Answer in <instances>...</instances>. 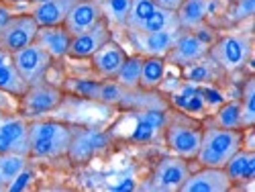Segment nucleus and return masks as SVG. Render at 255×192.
<instances>
[{
  "label": "nucleus",
  "mask_w": 255,
  "mask_h": 192,
  "mask_svg": "<svg viewBox=\"0 0 255 192\" xmlns=\"http://www.w3.org/2000/svg\"><path fill=\"white\" fill-rule=\"evenodd\" d=\"M245 145V129H223L206 125L196 154V162L204 168H225V164Z\"/></svg>",
  "instance_id": "nucleus-1"
},
{
  "label": "nucleus",
  "mask_w": 255,
  "mask_h": 192,
  "mask_svg": "<svg viewBox=\"0 0 255 192\" xmlns=\"http://www.w3.org/2000/svg\"><path fill=\"white\" fill-rule=\"evenodd\" d=\"M76 127L59 121L29 123V156L39 160H53L68 154Z\"/></svg>",
  "instance_id": "nucleus-2"
},
{
  "label": "nucleus",
  "mask_w": 255,
  "mask_h": 192,
  "mask_svg": "<svg viewBox=\"0 0 255 192\" xmlns=\"http://www.w3.org/2000/svg\"><path fill=\"white\" fill-rule=\"evenodd\" d=\"M167 119V109H133L113 127L111 135H121L135 143H149L163 131Z\"/></svg>",
  "instance_id": "nucleus-3"
},
{
  "label": "nucleus",
  "mask_w": 255,
  "mask_h": 192,
  "mask_svg": "<svg viewBox=\"0 0 255 192\" xmlns=\"http://www.w3.org/2000/svg\"><path fill=\"white\" fill-rule=\"evenodd\" d=\"M253 51V39L249 33H231L219 37L208 49V57L217 63L223 72H239L243 70Z\"/></svg>",
  "instance_id": "nucleus-4"
},
{
  "label": "nucleus",
  "mask_w": 255,
  "mask_h": 192,
  "mask_svg": "<svg viewBox=\"0 0 255 192\" xmlns=\"http://www.w3.org/2000/svg\"><path fill=\"white\" fill-rule=\"evenodd\" d=\"M165 143L172 149V154L184 160H196L200 139H202V127L194 125L190 119H167L163 127Z\"/></svg>",
  "instance_id": "nucleus-5"
},
{
  "label": "nucleus",
  "mask_w": 255,
  "mask_h": 192,
  "mask_svg": "<svg viewBox=\"0 0 255 192\" xmlns=\"http://www.w3.org/2000/svg\"><path fill=\"white\" fill-rule=\"evenodd\" d=\"M111 143H113L111 131L94 129V127H76L66 156L72 164L84 166L92 158H96L98 154L106 152V149L111 147Z\"/></svg>",
  "instance_id": "nucleus-6"
},
{
  "label": "nucleus",
  "mask_w": 255,
  "mask_h": 192,
  "mask_svg": "<svg viewBox=\"0 0 255 192\" xmlns=\"http://www.w3.org/2000/svg\"><path fill=\"white\" fill-rule=\"evenodd\" d=\"M10 57H12V63H14L16 72L20 74V78L27 82V86L43 82L47 70L51 68V61H53L51 55L45 53L37 43H31L23 49L10 53Z\"/></svg>",
  "instance_id": "nucleus-7"
},
{
  "label": "nucleus",
  "mask_w": 255,
  "mask_h": 192,
  "mask_svg": "<svg viewBox=\"0 0 255 192\" xmlns=\"http://www.w3.org/2000/svg\"><path fill=\"white\" fill-rule=\"evenodd\" d=\"M190 172H192V170H190L188 160L178 158V156L161 158L157 162V166L153 168L149 186H145V188L159 190V192H176L182 188V184L186 182Z\"/></svg>",
  "instance_id": "nucleus-8"
},
{
  "label": "nucleus",
  "mask_w": 255,
  "mask_h": 192,
  "mask_svg": "<svg viewBox=\"0 0 255 192\" xmlns=\"http://www.w3.org/2000/svg\"><path fill=\"white\" fill-rule=\"evenodd\" d=\"M37 31H39V25L35 23V18L31 14H16L0 31V49H4L6 53H14L18 49H23L35 43Z\"/></svg>",
  "instance_id": "nucleus-9"
},
{
  "label": "nucleus",
  "mask_w": 255,
  "mask_h": 192,
  "mask_svg": "<svg viewBox=\"0 0 255 192\" xmlns=\"http://www.w3.org/2000/svg\"><path fill=\"white\" fill-rule=\"evenodd\" d=\"M20 100H23V113L27 117H37V115L55 111L63 102V92L43 80V82L29 86L27 92L20 96Z\"/></svg>",
  "instance_id": "nucleus-10"
},
{
  "label": "nucleus",
  "mask_w": 255,
  "mask_h": 192,
  "mask_svg": "<svg viewBox=\"0 0 255 192\" xmlns=\"http://www.w3.org/2000/svg\"><path fill=\"white\" fill-rule=\"evenodd\" d=\"M131 43L143 57H165L167 51L172 49L174 41L182 33V29H167L157 33H141V31H127Z\"/></svg>",
  "instance_id": "nucleus-11"
},
{
  "label": "nucleus",
  "mask_w": 255,
  "mask_h": 192,
  "mask_svg": "<svg viewBox=\"0 0 255 192\" xmlns=\"http://www.w3.org/2000/svg\"><path fill=\"white\" fill-rule=\"evenodd\" d=\"M208 49H210V45H206L204 41H200L192 31H182L178 35V39L174 41L172 49L167 51L165 61L172 63V66H178V68H186V66H190V63L206 57Z\"/></svg>",
  "instance_id": "nucleus-12"
},
{
  "label": "nucleus",
  "mask_w": 255,
  "mask_h": 192,
  "mask_svg": "<svg viewBox=\"0 0 255 192\" xmlns=\"http://www.w3.org/2000/svg\"><path fill=\"white\" fill-rule=\"evenodd\" d=\"M0 154L29 156V121L12 117L0 121Z\"/></svg>",
  "instance_id": "nucleus-13"
},
{
  "label": "nucleus",
  "mask_w": 255,
  "mask_h": 192,
  "mask_svg": "<svg viewBox=\"0 0 255 192\" xmlns=\"http://www.w3.org/2000/svg\"><path fill=\"white\" fill-rule=\"evenodd\" d=\"M111 39H113L111 27L102 18L100 23H96L92 29H88V31H84V33L72 37L68 55L74 57V59H88V57H92L106 43V41H111Z\"/></svg>",
  "instance_id": "nucleus-14"
},
{
  "label": "nucleus",
  "mask_w": 255,
  "mask_h": 192,
  "mask_svg": "<svg viewBox=\"0 0 255 192\" xmlns=\"http://www.w3.org/2000/svg\"><path fill=\"white\" fill-rule=\"evenodd\" d=\"M233 188L231 178L225 168H200L198 172H190L180 192H229Z\"/></svg>",
  "instance_id": "nucleus-15"
},
{
  "label": "nucleus",
  "mask_w": 255,
  "mask_h": 192,
  "mask_svg": "<svg viewBox=\"0 0 255 192\" xmlns=\"http://www.w3.org/2000/svg\"><path fill=\"white\" fill-rule=\"evenodd\" d=\"M102 18L104 16H102V8L98 0H76V4L70 8L66 20H63V27L74 37L92 29Z\"/></svg>",
  "instance_id": "nucleus-16"
},
{
  "label": "nucleus",
  "mask_w": 255,
  "mask_h": 192,
  "mask_svg": "<svg viewBox=\"0 0 255 192\" xmlns=\"http://www.w3.org/2000/svg\"><path fill=\"white\" fill-rule=\"evenodd\" d=\"M169 104L184 115H204L208 106L202 94V86H198L194 82L178 84V88L169 96Z\"/></svg>",
  "instance_id": "nucleus-17"
},
{
  "label": "nucleus",
  "mask_w": 255,
  "mask_h": 192,
  "mask_svg": "<svg viewBox=\"0 0 255 192\" xmlns=\"http://www.w3.org/2000/svg\"><path fill=\"white\" fill-rule=\"evenodd\" d=\"M90 59H92L94 70H96L104 80H113V78L119 74L121 66L125 63L127 53H125V49L117 43V41L111 39V41H106V43H104Z\"/></svg>",
  "instance_id": "nucleus-18"
},
{
  "label": "nucleus",
  "mask_w": 255,
  "mask_h": 192,
  "mask_svg": "<svg viewBox=\"0 0 255 192\" xmlns=\"http://www.w3.org/2000/svg\"><path fill=\"white\" fill-rule=\"evenodd\" d=\"M35 43L43 49L45 53L51 55V59H61L66 57L70 51V43H72V35L66 31L63 25L57 27H39Z\"/></svg>",
  "instance_id": "nucleus-19"
},
{
  "label": "nucleus",
  "mask_w": 255,
  "mask_h": 192,
  "mask_svg": "<svg viewBox=\"0 0 255 192\" xmlns=\"http://www.w3.org/2000/svg\"><path fill=\"white\" fill-rule=\"evenodd\" d=\"M217 0H184L176 10L178 25L182 31H194L196 27L204 25L206 18L215 10Z\"/></svg>",
  "instance_id": "nucleus-20"
},
{
  "label": "nucleus",
  "mask_w": 255,
  "mask_h": 192,
  "mask_svg": "<svg viewBox=\"0 0 255 192\" xmlns=\"http://www.w3.org/2000/svg\"><path fill=\"white\" fill-rule=\"evenodd\" d=\"M76 4V0H49L43 4H35L31 8V16L39 27H57L63 25L70 8Z\"/></svg>",
  "instance_id": "nucleus-21"
},
{
  "label": "nucleus",
  "mask_w": 255,
  "mask_h": 192,
  "mask_svg": "<svg viewBox=\"0 0 255 192\" xmlns=\"http://www.w3.org/2000/svg\"><path fill=\"white\" fill-rule=\"evenodd\" d=\"M225 172L233 184L251 182L255 176V152L247 147H241L239 152L225 164Z\"/></svg>",
  "instance_id": "nucleus-22"
},
{
  "label": "nucleus",
  "mask_w": 255,
  "mask_h": 192,
  "mask_svg": "<svg viewBox=\"0 0 255 192\" xmlns=\"http://www.w3.org/2000/svg\"><path fill=\"white\" fill-rule=\"evenodd\" d=\"M27 88H29L27 82L16 72L10 53L0 49V90L14 94V96H23L27 92Z\"/></svg>",
  "instance_id": "nucleus-23"
},
{
  "label": "nucleus",
  "mask_w": 255,
  "mask_h": 192,
  "mask_svg": "<svg viewBox=\"0 0 255 192\" xmlns=\"http://www.w3.org/2000/svg\"><path fill=\"white\" fill-rule=\"evenodd\" d=\"M165 68H167L165 57H143L139 88H145V90L159 88L165 78Z\"/></svg>",
  "instance_id": "nucleus-24"
},
{
  "label": "nucleus",
  "mask_w": 255,
  "mask_h": 192,
  "mask_svg": "<svg viewBox=\"0 0 255 192\" xmlns=\"http://www.w3.org/2000/svg\"><path fill=\"white\" fill-rule=\"evenodd\" d=\"M182 70H184L186 82H194V84H198V86H206V84L217 80V74H219L221 68L206 55V57H202V59H198L194 63H190V66H186Z\"/></svg>",
  "instance_id": "nucleus-25"
},
{
  "label": "nucleus",
  "mask_w": 255,
  "mask_h": 192,
  "mask_svg": "<svg viewBox=\"0 0 255 192\" xmlns=\"http://www.w3.org/2000/svg\"><path fill=\"white\" fill-rule=\"evenodd\" d=\"M25 168H29V156H25V154H0V182L4 184V190Z\"/></svg>",
  "instance_id": "nucleus-26"
},
{
  "label": "nucleus",
  "mask_w": 255,
  "mask_h": 192,
  "mask_svg": "<svg viewBox=\"0 0 255 192\" xmlns=\"http://www.w3.org/2000/svg\"><path fill=\"white\" fill-rule=\"evenodd\" d=\"M141 66H143V55H127L125 63L121 66L119 74L113 78L125 88H139V78H141Z\"/></svg>",
  "instance_id": "nucleus-27"
},
{
  "label": "nucleus",
  "mask_w": 255,
  "mask_h": 192,
  "mask_svg": "<svg viewBox=\"0 0 255 192\" xmlns=\"http://www.w3.org/2000/svg\"><path fill=\"white\" fill-rule=\"evenodd\" d=\"M178 16L174 10L167 8H155L151 12V16L141 25V33H157V31H167V29H178Z\"/></svg>",
  "instance_id": "nucleus-28"
},
{
  "label": "nucleus",
  "mask_w": 255,
  "mask_h": 192,
  "mask_svg": "<svg viewBox=\"0 0 255 192\" xmlns=\"http://www.w3.org/2000/svg\"><path fill=\"white\" fill-rule=\"evenodd\" d=\"M215 125L223 129H243V119H241V102L239 100H229L221 104L215 113Z\"/></svg>",
  "instance_id": "nucleus-29"
},
{
  "label": "nucleus",
  "mask_w": 255,
  "mask_h": 192,
  "mask_svg": "<svg viewBox=\"0 0 255 192\" xmlns=\"http://www.w3.org/2000/svg\"><path fill=\"white\" fill-rule=\"evenodd\" d=\"M100 8H102V16L106 23H113L119 27L127 25V16L131 10V0H98Z\"/></svg>",
  "instance_id": "nucleus-30"
},
{
  "label": "nucleus",
  "mask_w": 255,
  "mask_h": 192,
  "mask_svg": "<svg viewBox=\"0 0 255 192\" xmlns=\"http://www.w3.org/2000/svg\"><path fill=\"white\" fill-rule=\"evenodd\" d=\"M155 2L153 0H131V10L127 16V31H139L141 25L147 18L151 16V12L155 10Z\"/></svg>",
  "instance_id": "nucleus-31"
},
{
  "label": "nucleus",
  "mask_w": 255,
  "mask_h": 192,
  "mask_svg": "<svg viewBox=\"0 0 255 192\" xmlns=\"http://www.w3.org/2000/svg\"><path fill=\"white\" fill-rule=\"evenodd\" d=\"M241 119H243V129H251L255 123V80L247 78L245 86L241 90Z\"/></svg>",
  "instance_id": "nucleus-32"
},
{
  "label": "nucleus",
  "mask_w": 255,
  "mask_h": 192,
  "mask_svg": "<svg viewBox=\"0 0 255 192\" xmlns=\"http://www.w3.org/2000/svg\"><path fill=\"white\" fill-rule=\"evenodd\" d=\"M127 90L121 86V84L117 80H104L100 82L98 86V94H96V102H102V104H121L127 96Z\"/></svg>",
  "instance_id": "nucleus-33"
},
{
  "label": "nucleus",
  "mask_w": 255,
  "mask_h": 192,
  "mask_svg": "<svg viewBox=\"0 0 255 192\" xmlns=\"http://www.w3.org/2000/svg\"><path fill=\"white\" fill-rule=\"evenodd\" d=\"M70 90L82 98H88V100H96V94H98V86L100 82L98 80H90V78H74L70 80Z\"/></svg>",
  "instance_id": "nucleus-34"
},
{
  "label": "nucleus",
  "mask_w": 255,
  "mask_h": 192,
  "mask_svg": "<svg viewBox=\"0 0 255 192\" xmlns=\"http://www.w3.org/2000/svg\"><path fill=\"white\" fill-rule=\"evenodd\" d=\"M253 12H255V0H235V2H231L227 16L231 23H241V20L251 18Z\"/></svg>",
  "instance_id": "nucleus-35"
},
{
  "label": "nucleus",
  "mask_w": 255,
  "mask_h": 192,
  "mask_svg": "<svg viewBox=\"0 0 255 192\" xmlns=\"http://www.w3.org/2000/svg\"><path fill=\"white\" fill-rule=\"evenodd\" d=\"M31 182H33V172H31L29 168H25L23 172H20V174L6 186V190H12V192H16V190H25Z\"/></svg>",
  "instance_id": "nucleus-36"
},
{
  "label": "nucleus",
  "mask_w": 255,
  "mask_h": 192,
  "mask_svg": "<svg viewBox=\"0 0 255 192\" xmlns=\"http://www.w3.org/2000/svg\"><path fill=\"white\" fill-rule=\"evenodd\" d=\"M153 2H155V6H159V8H167V10H174V12H176L184 0H153Z\"/></svg>",
  "instance_id": "nucleus-37"
},
{
  "label": "nucleus",
  "mask_w": 255,
  "mask_h": 192,
  "mask_svg": "<svg viewBox=\"0 0 255 192\" xmlns=\"http://www.w3.org/2000/svg\"><path fill=\"white\" fill-rule=\"evenodd\" d=\"M10 18H12V12H10L4 4H0V31H2V29L6 27V23H8Z\"/></svg>",
  "instance_id": "nucleus-38"
},
{
  "label": "nucleus",
  "mask_w": 255,
  "mask_h": 192,
  "mask_svg": "<svg viewBox=\"0 0 255 192\" xmlns=\"http://www.w3.org/2000/svg\"><path fill=\"white\" fill-rule=\"evenodd\" d=\"M4 4H20V2H27V0H2Z\"/></svg>",
  "instance_id": "nucleus-39"
},
{
  "label": "nucleus",
  "mask_w": 255,
  "mask_h": 192,
  "mask_svg": "<svg viewBox=\"0 0 255 192\" xmlns=\"http://www.w3.org/2000/svg\"><path fill=\"white\" fill-rule=\"evenodd\" d=\"M27 2H31V4L35 6V4H43V2H49V0H27Z\"/></svg>",
  "instance_id": "nucleus-40"
},
{
  "label": "nucleus",
  "mask_w": 255,
  "mask_h": 192,
  "mask_svg": "<svg viewBox=\"0 0 255 192\" xmlns=\"http://www.w3.org/2000/svg\"><path fill=\"white\" fill-rule=\"evenodd\" d=\"M2 190H4V184H2V182H0V192H2Z\"/></svg>",
  "instance_id": "nucleus-41"
},
{
  "label": "nucleus",
  "mask_w": 255,
  "mask_h": 192,
  "mask_svg": "<svg viewBox=\"0 0 255 192\" xmlns=\"http://www.w3.org/2000/svg\"><path fill=\"white\" fill-rule=\"evenodd\" d=\"M2 119H4V117H2V113H0V121H2Z\"/></svg>",
  "instance_id": "nucleus-42"
},
{
  "label": "nucleus",
  "mask_w": 255,
  "mask_h": 192,
  "mask_svg": "<svg viewBox=\"0 0 255 192\" xmlns=\"http://www.w3.org/2000/svg\"><path fill=\"white\" fill-rule=\"evenodd\" d=\"M229 2H235V0H229Z\"/></svg>",
  "instance_id": "nucleus-43"
},
{
  "label": "nucleus",
  "mask_w": 255,
  "mask_h": 192,
  "mask_svg": "<svg viewBox=\"0 0 255 192\" xmlns=\"http://www.w3.org/2000/svg\"><path fill=\"white\" fill-rule=\"evenodd\" d=\"M0 4H4V2H2V0H0Z\"/></svg>",
  "instance_id": "nucleus-44"
}]
</instances>
